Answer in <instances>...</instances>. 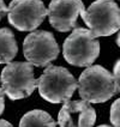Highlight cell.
Wrapping results in <instances>:
<instances>
[{"label":"cell","mask_w":120,"mask_h":127,"mask_svg":"<svg viewBox=\"0 0 120 127\" xmlns=\"http://www.w3.org/2000/svg\"><path fill=\"white\" fill-rule=\"evenodd\" d=\"M36 82L41 97L50 103L69 101L78 86V82L70 71L54 65H48Z\"/></svg>","instance_id":"6da1fadb"},{"label":"cell","mask_w":120,"mask_h":127,"mask_svg":"<svg viewBox=\"0 0 120 127\" xmlns=\"http://www.w3.org/2000/svg\"><path fill=\"white\" fill-rule=\"evenodd\" d=\"M78 89L82 99L89 103H103L117 94L114 77L100 66H89L78 79Z\"/></svg>","instance_id":"7a4b0ae2"},{"label":"cell","mask_w":120,"mask_h":127,"mask_svg":"<svg viewBox=\"0 0 120 127\" xmlns=\"http://www.w3.org/2000/svg\"><path fill=\"white\" fill-rule=\"evenodd\" d=\"M64 58L70 65L89 67L100 54V42L90 30L75 28L63 46Z\"/></svg>","instance_id":"3957f363"},{"label":"cell","mask_w":120,"mask_h":127,"mask_svg":"<svg viewBox=\"0 0 120 127\" xmlns=\"http://www.w3.org/2000/svg\"><path fill=\"white\" fill-rule=\"evenodd\" d=\"M34 65L30 63L14 61L8 63L1 72V86L10 99L29 97L37 86L34 78Z\"/></svg>","instance_id":"277c9868"},{"label":"cell","mask_w":120,"mask_h":127,"mask_svg":"<svg viewBox=\"0 0 120 127\" xmlns=\"http://www.w3.org/2000/svg\"><path fill=\"white\" fill-rule=\"evenodd\" d=\"M80 16L95 37L111 36L120 29V8L113 0H96Z\"/></svg>","instance_id":"5b68a950"},{"label":"cell","mask_w":120,"mask_h":127,"mask_svg":"<svg viewBox=\"0 0 120 127\" xmlns=\"http://www.w3.org/2000/svg\"><path fill=\"white\" fill-rule=\"evenodd\" d=\"M48 16L41 0H12L7 7V18L19 31H31L40 27Z\"/></svg>","instance_id":"8992f818"},{"label":"cell","mask_w":120,"mask_h":127,"mask_svg":"<svg viewBox=\"0 0 120 127\" xmlns=\"http://www.w3.org/2000/svg\"><path fill=\"white\" fill-rule=\"evenodd\" d=\"M24 57L34 66H48L59 54L55 37L49 31L36 30L24 38L23 43Z\"/></svg>","instance_id":"52a82bcc"},{"label":"cell","mask_w":120,"mask_h":127,"mask_svg":"<svg viewBox=\"0 0 120 127\" xmlns=\"http://www.w3.org/2000/svg\"><path fill=\"white\" fill-rule=\"evenodd\" d=\"M84 11L82 0H52L48 8V17L52 27L66 32L77 25V18Z\"/></svg>","instance_id":"ba28073f"},{"label":"cell","mask_w":120,"mask_h":127,"mask_svg":"<svg viewBox=\"0 0 120 127\" xmlns=\"http://www.w3.org/2000/svg\"><path fill=\"white\" fill-rule=\"evenodd\" d=\"M96 112L89 102L66 101L58 115L60 127H94Z\"/></svg>","instance_id":"9c48e42d"},{"label":"cell","mask_w":120,"mask_h":127,"mask_svg":"<svg viewBox=\"0 0 120 127\" xmlns=\"http://www.w3.org/2000/svg\"><path fill=\"white\" fill-rule=\"evenodd\" d=\"M18 52L13 32L7 28L0 29V64H8Z\"/></svg>","instance_id":"30bf717a"},{"label":"cell","mask_w":120,"mask_h":127,"mask_svg":"<svg viewBox=\"0 0 120 127\" xmlns=\"http://www.w3.org/2000/svg\"><path fill=\"white\" fill-rule=\"evenodd\" d=\"M19 127H57V124L47 112L34 109L23 115Z\"/></svg>","instance_id":"8fae6325"},{"label":"cell","mask_w":120,"mask_h":127,"mask_svg":"<svg viewBox=\"0 0 120 127\" xmlns=\"http://www.w3.org/2000/svg\"><path fill=\"white\" fill-rule=\"evenodd\" d=\"M111 122L113 127H120V98L114 101L111 107Z\"/></svg>","instance_id":"7c38bea8"},{"label":"cell","mask_w":120,"mask_h":127,"mask_svg":"<svg viewBox=\"0 0 120 127\" xmlns=\"http://www.w3.org/2000/svg\"><path fill=\"white\" fill-rule=\"evenodd\" d=\"M113 77H114V82H115L117 92H120V59L117 61V64L114 65Z\"/></svg>","instance_id":"4fadbf2b"},{"label":"cell","mask_w":120,"mask_h":127,"mask_svg":"<svg viewBox=\"0 0 120 127\" xmlns=\"http://www.w3.org/2000/svg\"><path fill=\"white\" fill-rule=\"evenodd\" d=\"M5 92L2 90V88H0V115L4 112V108H5V97H4Z\"/></svg>","instance_id":"5bb4252c"},{"label":"cell","mask_w":120,"mask_h":127,"mask_svg":"<svg viewBox=\"0 0 120 127\" xmlns=\"http://www.w3.org/2000/svg\"><path fill=\"white\" fill-rule=\"evenodd\" d=\"M7 13V7L4 2V0H0V21L2 18V16H5Z\"/></svg>","instance_id":"9a60e30c"},{"label":"cell","mask_w":120,"mask_h":127,"mask_svg":"<svg viewBox=\"0 0 120 127\" xmlns=\"http://www.w3.org/2000/svg\"><path fill=\"white\" fill-rule=\"evenodd\" d=\"M0 127H13L8 121L6 120H2V119H0Z\"/></svg>","instance_id":"2e32d148"},{"label":"cell","mask_w":120,"mask_h":127,"mask_svg":"<svg viewBox=\"0 0 120 127\" xmlns=\"http://www.w3.org/2000/svg\"><path fill=\"white\" fill-rule=\"evenodd\" d=\"M117 43H118V46L120 47V31H119V35H118V37H117Z\"/></svg>","instance_id":"e0dca14e"},{"label":"cell","mask_w":120,"mask_h":127,"mask_svg":"<svg viewBox=\"0 0 120 127\" xmlns=\"http://www.w3.org/2000/svg\"><path fill=\"white\" fill-rule=\"evenodd\" d=\"M99 127H111V126H108V125H101V126H99Z\"/></svg>","instance_id":"ac0fdd59"}]
</instances>
